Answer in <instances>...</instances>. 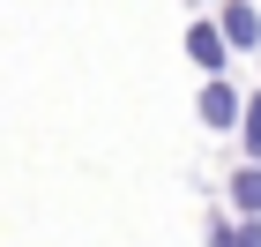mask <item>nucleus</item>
Here are the masks:
<instances>
[{
  "label": "nucleus",
  "instance_id": "1",
  "mask_svg": "<svg viewBox=\"0 0 261 247\" xmlns=\"http://www.w3.org/2000/svg\"><path fill=\"white\" fill-rule=\"evenodd\" d=\"M194 113H201V127H239V120H246V98H239L231 75H209L201 98H194Z\"/></svg>",
  "mask_w": 261,
  "mask_h": 247
},
{
  "label": "nucleus",
  "instance_id": "2",
  "mask_svg": "<svg viewBox=\"0 0 261 247\" xmlns=\"http://www.w3.org/2000/svg\"><path fill=\"white\" fill-rule=\"evenodd\" d=\"M217 30L231 38V53H261V8H254V0H224V8H217Z\"/></svg>",
  "mask_w": 261,
  "mask_h": 247
},
{
  "label": "nucleus",
  "instance_id": "3",
  "mask_svg": "<svg viewBox=\"0 0 261 247\" xmlns=\"http://www.w3.org/2000/svg\"><path fill=\"white\" fill-rule=\"evenodd\" d=\"M187 53L201 60V75H224V60H231V38H224L217 23H194V30H187Z\"/></svg>",
  "mask_w": 261,
  "mask_h": 247
},
{
  "label": "nucleus",
  "instance_id": "4",
  "mask_svg": "<svg viewBox=\"0 0 261 247\" xmlns=\"http://www.w3.org/2000/svg\"><path fill=\"white\" fill-rule=\"evenodd\" d=\"M231 203H239V217H261V165L231 172Z\"/></svg>",
  "mask_w": 261,
  "mask_h": 247
},
{
  "label": "nucleus",
  "instance_id": "5",
  "mask_svg": "<svg viewBox=\"0 0 261 247\" xmlns=\"http://www.w3.org/2000/svg\"><path fill=\"white\" fill-rule=\"evenodd\" d=\"M239 150H246V165H261V98H246V120H239Z\"/></svg>",
  "mask_w": 261,
  "mask_h": 247
}]
</instances>
